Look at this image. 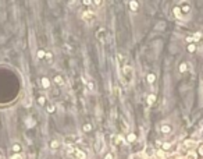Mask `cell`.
<instances>
[{
  "instance_id": "17",
  "label": "cell",
  "mask_w": 203,
  "mask_h": 159,
  "mask_svg": "<svg viewBox=\"0 0 203 159\" xmlns=\"http://www.w3.org/2000/svg\"><path fill=\"white\" fill-rule=\"evenodd\" d=\"M38 56H39V57H43V56H45V52H39V53H38Z\"/></svg>"
},
{
  "instance_id": "7",
  "label": "cell",
  "mask_w": 203,
  "mask_h": 159,
  "mask_svg": "<svg viewBox=\"0 0 203 159\" xmlns=\"http://www.w3.org/2000/svg\"><path fill=\"white\" fill-rule=\"evenodd\" d=\"M25 106H31V98H29V96L25 98Z\"/></svg>"
},
{
  "instance_id": "4",
  "label": "cell",
  "mask_w": 203,
  "mask_h": 159,
  "mask_svg": "<svg viewBox=\"0 0 203 159\" xmlns=\"http://www.w3.org/2000/svg\"><path fill=\"white\" fill-rule=\"evenodd\" d=\"M129 7H131L132 10H138V3L136 2H131L129 3Z\"/></svg>"
},
{
  "instance_id": "20",
  "label": "cell",
  "mask_w": 203,
  "mask_h": 159,
  "mask_svg": "<svg viewBox=\"0 0 203 159\" xmlns=\"http://www.w3.org/2000/svg\"><path fill=\"white\" fill-rule=\"evenodd\" d=\"M88 87H89L90 89H93V84H92V82H89V84H88Z\"/></svg>"
},
{
  "instance_id": "19",
  "label": "cell",
  "mask_w": 203,
  "mask_h": 159,
  "mask_svg": "<svg viewBox=\"0 0 203 159\" xmlns=\"http://www.w3.org/2000/svg\"><path fill=\"white\" fill-rule=\"evenodd\" d=\"M52 147H53V148H56V147H57V142H56V141H53V142H52Z\"/></svg>"
},
{
  "instance_id": "1",
  "label": "cell",
  "mask_w": 203,
  "mask_h": 159,
  "mask_svg": "<svg viewBox=\"0 0 203 159\" xmlns=\"http://www.w3.org/2000/svg\"><path fill=\"white\" fill-rule=\"evenodd\" d=\"M122 71H124V75H125L127 78H129V80L132 78V69H131V67H128V66L124 67V69H122Z\"/></svg>"
},
{
  "instance_id": "14",
  "label": "cell",
  "mask_w": 203,
  "mask_h": 159,
  "mask_svg": "<svg viewBox=\"0 0 203 159\" xmlns=\"http://www.w3.org/2000/svg\"><path fill=\"white\" fill-rule=\"evenodd\" d=\"M128 141H131V142H132V141H135V135H134V134H131V135L128 137Z\"/></svg>"
},
{
  "instance_id": "6",
  "label": "cell",
  "mask_w": 203,
  "mask_h": 159,
  "mask_svg": "<svg viewBox=\"0 0 203 159\" xmlns=\"http://www.w3.org/2000/svg\"><path fill=\"white\" fill-rule=\"evenodd\" d=\"M161 131H163V132H170V131H171V128H170V126H163Z\"/></svg>"
},
{
  "instance_id": "8",
  "label": "cell",
  "mask_w": 203,
  "mask_h": 159,
  "mask_svg": "<svg viewBox=\"0 0 203 159\" xmlns=\"http://www.w3.org/2000/svg\"><path fill=\"white\" fill-rule=\"evenodd\" d=\"M185 145H186V147H193V145H195V141H186Z\"/></svg>"
},
{
  "instance_id": "5",
  "label": "cell",
  "mask_w": 203,
  "mask_h": 159,
  "mask_svg": "<svg viewBox=\"0 0 203 159\" xmlns=\"http://www.w3.org/2000/svg\"><path fill=\"white\" fill-rule=\"evenodd\" d=\"M54 82H56V84H58V85H61V84H63V80H61V77H57V75H56Z\"/></svg>"
},
{
  "instance_id": "11",
  "label": "cell",
  "mask_w": 203,
  "mask_h": 159,
  "mask_svg": "<svg viewBox=\"0 0 203 159\" xmlns=\"http://www.w3.org/2000/svg\"><path fill=\"white\" fill-rule=\"evenodd\" d=\"M174 13H175V16H177V17H179L181 11H179V8H178V7H175V8H174Z\"/></svg>"
},
{
  "instance_id": "21",
  "label": "cell",
  "mask_w": 203,
  "mask_h": 159,
  "mask_svg": "<svg viewBox=\"0 0 203 159\" xmlns=\"http://www.w3.org/2000/svg\"><path fill=\"white\" fill-rule=\"evenodd\" d=\"M13 159H21V156H20V155H15V156H14Z\"/></svg>"
},
{
  "instance_id": "15",
  "label": "cell",
  "mask_w": 203,
  "mask_h": 159,
  "mask_svg": "<svg viewBox=\"0 0 203 159\" xmlns=\"http://www.w3.org/2000/svg\"><path fill=\"white\" fill-rule=\"evenodd\" d=\"M188 50H189V52H193V50H195V46H193V45H189V46H188Z\"/></svg>"
},
{
  "instance_id": "13",
  "label": "cell",
  "mask_w": 203,
  "mask_h": 159,
  "mask_svg": "<svg viewBox=\"0 0 203 159\" xmlns=\"http://www.w3.org/2000/svg\"><path fill=\"white\" fill-rule=\"evenodd\" d=\"M153 101H154V96H153V95H150V96L148 98V102H149V103H153Z\"/></svg>"
},
{
  "instance_id": "22",
  "label": "cell",
  "mask_w": 203,
  "mask_h": 159,
  "mask_svg": "<svg viewBox=\"0 0 203 159\" xmlns=\"http://www.w3.org/2000/svg\"><path fill=\"white\" fill-rule=\"evenodd\" d=\"M199 152H200V154L203 155V147H202V148H200V151H199Z\"/></svg>"
},
{
  "instance_id": "2",
  "label": "cell",
  "mask_w": 203,
  "mask_h": 159,
  "mask_svg": "<svg viewBox=\"0 0 203 159\" xmlns=\"http://www.w3.org/2000/svg\"><path fill=\"white\" fill-rule=\"evenodd\" d=\"M84 18L86 20V21H89V20H93V13H89V11H85V13H84Z\"/></svg>"
},
{
  "instance_id": "16",
  "label": "cell",
  "mask_w": 203,
  "mask_h": 159,
  "mask_svg": "<svg viewBox=\"0 0 203 159\" xmlns=\"http://www.w3.org/2000/svg\"><path fill=\"white\" fill-rule=\"evenodd\" d=\"M179 69H181V71H185V70H186V66H185V64H181Z\"/></svg>"
},
{
  "instance_id": "18",
  "label": "cell",
  "mask_w": 203,
  "mask_h": 159,
  "mask_svg": "<svg viewBox=\"0 0 203 159\" xmlns=\"http://www.w3.org/2000/svg\"><path fill=\"white\" fill-rule=\"evenodd\" d=\"M14 151L18 152V151H20V147H18V145H14Z\"/></svg>"
},
{
  "instance_id": "10",
  "label": "cell",
  "mask_w": 203,
  "mask_h": 159,
  "mask_svg": "<svg viewBox=\"0 0 203 159\" xmlns=\"http://www.w3.org/2000/svg\"><path fill=\"white\" fill-rule=\"evenodd\" d=\"M76 156L84 159V158H85V154H84V152H81V151H78V152H76Z\"/></svg>"
},
{
  "instance_id": "12",
  "label": "cell",
  "mask_w": 203,
  "mask_h": 159,
  "mask_svg": "<svg viewBox=\"0 0 203 159\" xmlns=\"http://www.w3.org/2000/svg\"><path fill=\"white\" fill-rule=\"evenodd\" d=\"M90 128H92V127H90V124H85V126H84V130H85V131H89Z\"/></svg>"
},
{
  "instance_id": "23",
  "label": "cell",
  "mask_w": 203,
  "mask_h": 159,
  "mask_svg": "<svg viewBox=\"0 0 203 159\" xmlns=\"http://www.w3.org/2000/svg\"><path fill=\"white\" fill-rule=\"evenodd\" d=\"M106 159H111V156H110V155H108V156H107V158H106Z\"/></svg>"
},
{
  "instance_id": "9",
  "label": "cell",
  "mask_w": 203,
  "mask_h": 159,
  "mask_svg": "<svg viewBox=\"0 0 203 159\" xmlns=\"http://www.w3.org/2000/svg\"><path fill=\"white\" fill-rule=\"evenodd\" d=\"M148 81H149V82H153V81H154V75H153V74H149V75H148Z\"/></svg>"
},
{
  "instance_id": "3",
  "label": "cell",
  "mask_w": 203,
  "mask_h": 159,
  "mask_svg": "<svg viewBox=\"0 0 203 159\" xmlns=\"http://www.w3.org/2000/svg\"><path fill=\"white\" fill-rule=\"evenodd\" d=\"M42 85H43L45 88H49V85H50L49 80H48V78H42Z\"/></svg>"
}]
</instances>
